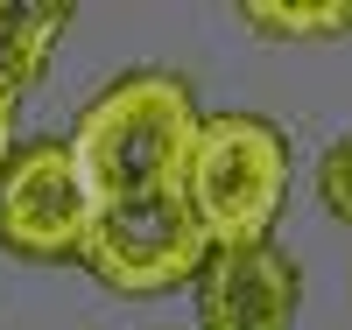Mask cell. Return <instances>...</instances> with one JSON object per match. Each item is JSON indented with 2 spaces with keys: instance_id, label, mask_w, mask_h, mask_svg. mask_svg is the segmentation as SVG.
Listing matches in <instances>:
<instances>
[{
  "instance_id": "cell-3",
  "label": "cell",
  "mask_w": 352,
  "mask_h": 330,
  "mask_svg": "<svg viewBox=\"0 0 352 330\" xmlns=\"http://www.w3.org/2000/svg\"><path fill=\"white\" fill-rule=\"evenodd\" d=\"M204 260H212V239L190 218L184 190H155L134 204H99L78 267H92L120 295H162L176 281H197Z\"/></svg>"
},
{
  "instance_id": "cell-2",
  "label": "cell",
  "mask_w": 352,
  "mask_h": 330,
  "mask_svg": "<svg viewBox=\"0 0 352 330\" xmlns=\"http://www.w3.org/2000/svg\"><path fill=\"white\" fill-rule=\"evenodd\" d=\"M289 197V141L261 113H204L190 162H184V204L204 225L212 253L226 246H268Z\"/></svg>"
},
{
  "instance_id": "cell-8",
  "label": "cell",
  "mask_w": 352,
  "mask_h": 330,
  "mask_svg": "<svg viewBox=\"0 0 352 330\" xmlns=\"http://www.w3.org/2000/svg\"><path fill=\"white\" fill-rule=\"evenodd\" d=\"M14 162V106H0V176H8Z\"/></svg>"
},
{
  "instance_id": "cell-1",
  "label": "cell",
  "mask_w": 352,
  "mask_h": 330,
  "mask_svg": "<svg viewBox=\"0 0 352 330\" xmlns=\"http://www.w3.org/2000/svg\"><path fill=\"white\" fill-rule=\"evenodd\" d=\"M190 84L169 71H127L78 113L71 155L85 169V190L99 204H134L155 190H184V162L197 141Z\"/></svg>"
},
{
  "instance_id": "cell-5",
  "label": "cell",
  "mask_w": 352,
  "mask_h": 330,
  "mask_svg": "<svg viewBox=\"0 0 352 330\" xmlns=\"http://www.w3.org/2000/svg\"><path fill=\"white\" fill-rule=\"evenodd\" d=\"M296 267L275 246H226L197 267V316L204 330H289L296 323Z\"/></svg>"
},
{
  "instance_id": "cell-4",
  "label": "cell",
  "mask_w": 352,
  "mask_h": 330,
  "mask_svg": "<svg viewBox=\"0 0 352 330\" xmlns=\"http://www.w3.org/2000/svg\"><path fill=\"white\" fill-rule=\"evenodd\" d=\"M99 197L85 190L71 141H28L0 176V246L14 260H85Z\"/></svg>"
},
{
  "instance_id": "cell-7",
  "label": "cell",
  "mask_w": 352,
  "mask_h": 330,
  "mask_svg": "<svg viewBox=\"0 0 352 330\" xmlns=\"http://www.w3.org/2000/svg\"><path fill=\"white\" fill-rule=\"evenodd\" d=\"M317 197H324V211L352 225V134L331 141V155L317 162Z\"/></svg>"
},
{
  "instance_id": "cell-6",
  "label": "cell",
  "mask_w": 352,
  "mask_h": 330,
  "mask_svg": "<svg viewBox=\"0 0 352 330\" xmlns=\"http://www.w3.org/2000/svg\"><path fill=\"white\" fill-rule=\"evenodd\" d=\"M64 28H71L64 0H0V106H14L43 78Z\"/></svg>"
}]
</instances>
